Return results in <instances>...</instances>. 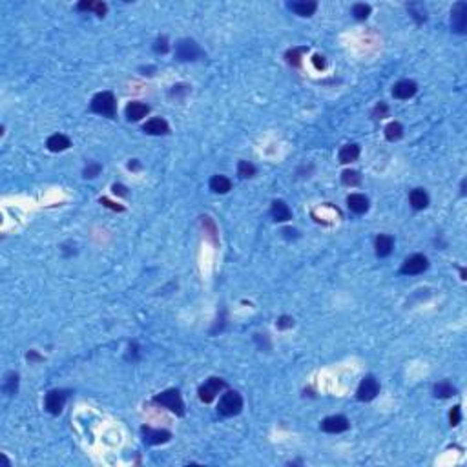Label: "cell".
Wrapping results in <instances>:
<instances>
[{
    "instance_id": "obj_1",
    "label": "cell",
    "mask_w": 467,
    "mask_h": 467,
    "mask_svg": "<svg viewBox=\"0 0 467 467\" xmlns=\"http://www.w3.org/2000/svg\"><path fill=\"white\" fill-rule=\"evenodd\" d=\"M152 402L155 403V405H161V407H164V409L172 411V413H176L177 416H183V414H185V403H183V398H181L177 389H168V391H164V393L157 394V396H153Z\"/></svg>"
},
{
    "instance_id": "obj_2",
    "label": "cell",
    "mask_w": 467,
    "mask_h": 467,
    "mask_svg": "<svg viewBox=\"0 0 467 467\" xmlns=\"http://www.w3.org/2000/svg\"><path fill=\"white\" fill-rule=\"evenodd\" d=\"M91 111L101 113L104 117H115L117 113V103L111 91H101L91 99Z\"/></svg>"
},
{
    "instance_id": "obj_3",
    "label": "cell",
    "mask_w": 467,
    "mask_h": 467,
    "mask_svg": "<svg viewBox=\"0 0 467 467\" xmlns=\"http://www.w3.org/2000/svg\"><path fill=\"white\" fill-rule=\"evenodd\" d=\"M241 409H243V398L236 391H226L221 396V400H219L218 413L223 414V416H236V414L241 413Z\"/></svg>"
},
{
    "instance_id": "obj_4",
    "label": "cell",
    "mask_w": 467,
    "mask_h": 467,
    "mask_svg": "<svg viewBox=\"0 0 467 467\" xmlns=\"http://www.w3.org/2000/svg\"><path fill=\"white\" fill-rule=\"evenodd\" d=\"M176 57L181 62H192L197 61L199 57H203V51L196 41H192V38H181L176 44Z\"/></svg>"
},
{
    "instance_id": "obj_5",
    "label": "cell",
    "mask_w": 467,
    "mask_h": 467,
    "mask_svg": "<svg viewBox=\"0 0 467 467\" xmlns=\"http://www.w3.org/2000/svg\"><path fill=\"white\" fill-rule=\"evenodd\" d=\"M226 383L221 380V378H208V380L199 387V400L205 403H210L213 398L218 396L219 391L225 389Z\"/></svg>"
},
{
    "instance_id": "obj_6",
    "label": "cell",
    "mask_w": 467,
    "mask_h": 467,
    "mask_svg": "<svg viewBox=\"0 0 467 467\" xmlns=\"http://www.w3.org/2000/svg\"><path fill=\"white\" fill-rule=\"evenodd\" d=\"M380 393V383L374 376H365L361 380L360 387L356 391V398L360 402H371L376 398V394Z\"/></svg>"
},
{
    "instance_id": "obj_7",
    "label": "cell",
    "mask_w": 467,
    "mask_h": 467,
    "mask_svg": "<svg viewBox=\"0 0 467 467\" xmlns=\"http://www.w3.org/2000/svg\"><path fill=\"white\" fill-rule=\"evenodd\" d=\"M451 28L453 31L463 33L467 31V4L465 2H456L451 9Z\"/></svg>"
},
{
    "instance_id": "obj_8",
    "label": "cell",
    "mask_w": 467,
    "mask_h": 467,
    "mask_svg": "<svg viewBox=\"0 0 467 467\" xmlns=\"http://www.w3.org/2000/svg\"><path fill=\"white\" fill-rule=\"evenodd\" d=\"M429 261H427L425 256L422 254H413L403 261L402 265V274L405 276H414V274H422L423 270H427Z\"/></svg>"
},
{
    "instance_id": "obj_9",
    "label": "cell",
    "mask_w": 467,
    "mask_h": 467,
    "mask_svg": "<svg viewBox=\"0 0 467 467\" xmlns=\"http://www.w3.org/2000/svg\"><path fill=\"white\" fill-rule=\"evenodd\" d=\"M66 398H68V391H61V389H55V391H49L46 394V411L49 414H61L62 407L66 403Z\"/></svg>"
},
{
    "instance_id": "obj_10",
    "label": "cell",
    "mask_w": 467,
    "mask_h": 467,
    "mask_svg": "<svg viewBox=\"0 0 467 467\" xmlns=\"http://www.w3.org/2000/svg\"><path fill=\"white\" fill-rule=\"evenodd\" d=\"M143 436H144V442L148 445H159V443H166L170 438H172V433L170 431H164V429H152V427H143Z\"/></svg>"
},
{
    "instance_id": "obj_11",
    "label": "cell",
    "mask_w": 467,
    "mask_h": 467,
    "mask_svg": "<svg viewBox=\"0 0 467 467\" xmlns=\"http://www.w3.org/2000/svg\"><path fill=\"white\" fill-rule=\"evenodd\" d=\"M348 420L345 418V416H341V414H336V416H328V418H325L323 422H321V431H325V433H343V431L348 429Z\"/></svg>"
},
{
    "instance_id": "obj_12",
    "label": "cell",
    "mask_w": 467,
    "mask_h": 467,
    "mask_svg": "<svg viewBox=\"0 0 467 467\" xmlns=\"http://www.w3.org/2000/svg\"><path fill=\"white\" fill-rule=\"evenodd\" d=\"M416 91H418V86H416V82L414 81H400V82H396L393 88V95L396 99H402V101L411 99Z\"/></svg>"
},
{
    "instance_id": "obj_13",
    "label": "cell",
    "mask_w": 467,
    "mask_h": 467,
    "mask_svg": "<svg viewBox=\"0 0 467 467\" xmlns=\"http://www.w3.org/2000/svg\"><path fill=\"white\" fill-rule=\"evenodd\" d=\"M288 9L299 16H310L318 9V4L312 0H294V2H288Z\"/></svg>"
},
{
    "instance_id": "obj_14",
    "label": "cell",
    "mask_w": 467,
    "mask_h": 467,
    "mask_svg": "<svg viewBox=\"0 0 467 467\" xmlns=\"http://www.w3.org/2000/svg\"><path fill=\"white\" fill-rule=\"evenodd\" d=\"M143 131H146L150 135H166L170 131V126H168V123L164 119H161V117H153V119H150L146 124H144Z\"/></svg>"
},
{
    "instance_id": "obj_15",
    "label": "cell",
    "mask_w": 467,
    "mask_h": 467,
    "mask_svg": "<svg viewBox=\"0 0 467 467\" xmlns=\"http://www.w3.org/2000/svg\"><path fill=\"white\" fill-rule=\"evenodd\" d=\"M347 206L353 210L354 213H365L369 210V199L363 193H351L347 197Z\"/></svg>"
},
{
    "instance_id": "obj_16",
    "label": "cell",
    "mask_w": 467,
    "mask_h": 467,
    "mask_svg": "<svg viewBox=\"0 0 467 467\" xmlns=\"http://www.w3.org/2000/svg\"><path fill=\"white\" fill-rule=\"evenodd\" d=\"M393 246H394V239L387 233H380L374 241V248H376V256L380 258H387V256L393 252Z\"/></svg>"
},
{
    "instance_id": "obj_17",
    "label": "cell",
    "mask_w": 467,
    "mask_h": 467,
    "mask_svg": "<svg viewBox=\"0 0 467 467\" xmlns=\"http://www.w3.org/2000/svg\"><path fill=\"white\" fill-rule=\"evenodd\" d=\"M150 111V106L139 101H133L126 106V117L128 121H141L143 117H146V113Z\"/></svg>"
},
{
    "instance_id": "obj_18",
    "label": "cell",
    "mask_w": 467,
    "mask_h": 467,
    "mask_svg": "<svg viewBox=\"0 0 467 467\" xmlns=\"http://www.w3.org/2000/svg\"><path fill=\"white\" fill-rule=\"evenodd\" d=\"M270 213H272V218H274V221H278V223L292 219V212H290V208H288V205L285 201H274L272 203Z\"/></svg>"
},
{
    "instance_id": "obj_19",
    "label": "cell",
    "mask_w": 467,
    "mask_h": 467,
    "mask_svg": "<svg viewBox=\"0 0 467 467\" xmlns=\"http://www.w3.org/2000/svg\"><path fill=\"white\" fill-rule=\"evenodd\" d=\"M46 146H48L49 152H64V150H68L71 146V141L66 135H62V133H55V135H51L48 139Z\"/></svg>"
},
{
    "instance_id": "obj_20",
    "label": "cell",
    "mask_w": 467,
    "mask_h": 467,
    "mask_svg": "<svg viewBox=\"0 0 467 467\" xmlns=\"http://www.w3.org/2000/svg\"><path fill=\"white\" fill-rule=\"evenodd\" d=\"M409 201L414 210H423L429 205V196H427V192L423 188H414L409 193Z\"/></svg>"
},
{
    "instance_id": "obj_21",
    "label": "cell",
    "mask_w": 467,
    "mask_h": 467,
    "mask_svg": "<svg viewBox=\"0 0 467 467\" xmlns=\"http://www.w3.org/2000/svg\"><path fill=\"white\" fill-rule=\"evenodd\" d=\"M79 11H93L97 16H104L108 11V6L104 2H90V0H84V2H79L77 4Z\"/></svg>"
},
{
    "instance_id": "obj_22",
    "label": "cell",
    "mask_w": 467,
    "mask_h": 467,
    "mask_svg": "<svg viewBox=\"0 0 467 467\" xmlns=\"http://www.w3.org/2000/svg\"><path fill=\"white\" fill-rule=\"evenodd\" d=\"M230 188H232V183H230L228 177L225 176H213L212 179H210V190L216 193H226L230 192Z\"/></svg>"
},
{
    "instance_id": "obj_23",
    "label": "cell",
    "mask_w": 467,
    "mask_h": 467,
    "mask_svg": "<svg viewBox=\"0 0 467 467\" xmlns=\"http://www.w3.org/2000/svg\"><path fill=\"white\" fill-rule=\"evenodd\" d=\"M360 157V146L358 144H345L343 148L340 150V163L347 164V163H353Z\"/></svg>"
},
{
    "instance_id": "obj_24",
    "label": "cell",
    "mask_w": 467,
    "mask_h": 467,
    "mask_svg": "<svg viewBox=\"0 0 467 467\" xmlns=\"http://www.w3.org/2000/svg\"><path fill=\"white\" fill-rule=\"evenodd\" d=\"M433 393H435L436 398H451L456 394V389L449 383V381H440V383H436L435 389H433Z\"/></svg>"
},
{
    "instance_id": "obj_25",
    "label": "cell",
    "mask_w": 467,
    "mask_h": 467,
    "mask_svg": "<svg viewBox=\"0 0 467 467\" xmlns=\"http://www.w3.org/2000/svg\"><path fill=\"white\" fill-rule=\"evenodd\" d=\"M403 135V126L400 123H389L385 126V137H387V141H398L400 137Z\"/></svg>"
},
{
    "instance_id": "obj_26",
    "label": "cell",
    "mask_w": 467,
    "mask_h": 467,
    "mask_svg": "<svg viewBox=\"0 0 467 467\" xmlns=\"http://www.w3.org/2000/svg\"><path fill=\"white\" fill-rule=\"evenodd\" d=\"M201 223H203V226H205L206 232H208L210 241H212L213 245L218 246V245H219V241H218V228H216V223H213L212 219L208 218V216H203V218H201Z\"/></svg>"
},
{
    "instance_id": "obj_27",
    "label": "cell",
    "mask_w": 467,
    "mask_h": 467,
    "mask_svg": "<svg viewBox=\"0 0 467 467\" xmlns=\"http://www.w3.org/2000/svg\"><path fill=\"white\" fill-rule=\"evenodd\" d=\"M341 183L345 186H358L361 183V176L356 172V170H345L341 173Z\"/></svg>"
},
{
    "instance_id": "obj_28",
    "label": "cell",
    "mask_w": 467,
    "mask_h": 467,
    "mask_svg": "<svg viewBox=\"0 0 467 467\" xmlns=\"http://www.w3.org/2000/svg\"><path fill=\"white\" fill-rule=\"evenodd\" d=\"M256 166L254 164H250L248 161H239V166H238V173L241 179H250V177L256 176Z\"/></svg>"
},
{
    "instance_id": "obj_29",
    "label": "cell",
    "mask_w": 467,
    "mask_h": 467,
    "mask_svg": "<svg viewBox=\"0 0 467 467\" xmlns=\"http://www.w3.org/2000/svg\"><path fill=\"white\" fill-rule=\"evenodd\" d=\"M307 51V48H292V49H288L287 51V61H288V64H292V66H299L301 64V55Z\"/></svg>"
},
{
    "instance_id": "obj_30",
    "label": "cell",
    "mask_w": 467,
    "mask_h": 467,
    "mask_svg": "<svg viewBox=\"0 0 467 467\" xmlns=\"http://www.w3.org/2000/svg\"><path fill=\"white\" fill-rule=\"evenodd\" d=\"M16 387H18V376H16L15 373H9L4 381V391L9 394V396H13V394L16 393Z\"/></svg>"
},
{
    "instance_id": "obj_31",
    "label": "cell",
    "mask_w": 467,
    "mask_h": 467,
    "mask_svg": "<svg viewBox=\"0 0 467 467\" xmlns=\"http://www.w3.org/2000/svg\"><path fill=\"white\" fill-rule=\"evenodd\" d=\"M353 15L356 16L358 21H365V18L371 15V6L369 4H354Z\"/></svg>"
},
{
    "instance_id": "obj_32",
    "label": "cell",
    "mask_w": 467,
    "mask_h": 467,
    "mask_svg": "<svg viewBox=\"0 0 467 467\" xmlns=\"http://www.w3.org/2000/svg\"><path fill=\"white\" fill-rule=\"evenodd\" d=\"M101 170H103L101 164L95 163V161H90V163L86 164V168H84V177H86V179H93V177H97L99 173H101Z\"/></svg>"
},
{
    "instance_id": "obj_33",
    "label": "cell",
    "mask_w": 467,
    "mask_h": 467,
    "mask_svg": "<svg viewBox=\"0 0 467 467\" xmlns=\"http://www.w3.org/2000/svg\"><path fill=\"white\" fill-rule=\"evenodd\" d=\"M409 11L413 13V16L416 18V22H420V24H422V22H425L427 16H425V9H423L422 4H411L409 6Z\"/></svg>"
},
{
    "instance_id": "obj_34",
    "label": "cell",
    "mask_w": 467,
    "mask_h": 467,
    "mask_svg": "<svg viewBox=\"0 0 467 467\" xmlns=\"http://www.w3.org/2000/svg\"><path fill=\"white\" fill-rule=\"evenodd\" d=\"M153 49H155V53H166V51L170 49L168 38H166V37L157 38V41H155V46H153Z\"/></svg>"
},
{
    "instance_id": "obj_35",
    "label": "cell",
    "mask_w": 467,
    "mask_h": 467,
    "mask_svg": "<svg viewBox=\"0 0 467 467\" xmlns=\"http://www.w3.org/2000/svg\"><path fill=\"white\" fill-rule=\"evenodd\" d=\"M292 325H294V320L290 316H281L278 320V328H290Z\"/></svg>"
},
{
    "instance_id": "obj_36",
    "label": "cell",
    "mask_w": 467,
    "mask_h": 467,
    "mask_svg": "<svg viewBox=\"0 0 467 467\" xmlns=\"http://www.w3.org/2000/svg\"><path fill=\"white\" fill-rule=\"evenodd\" d=\"M449 420H451V425H458L460 420H462V416H460V407H453L451 414H449Z\"/></svg>"
},
{
    "instance_id": "obj_37",
    "label": "cell",
    "mask_w": 467,
    "mask_h": 467,
    "mask_svg": "<svg viewBox=\"0 0 467 467\" xmlns=\"http://www.w3.org/2000/svg\"><path fill=\"white\" fill-rule=\"evenodd\" d=\"M101 205H104V206H108V208H111V210H115V212H123V206H119V205H115V203H111L110 199H106V197H103L101 199Z\"/></svg>"
},
{
    "instance_id": "obj_38",
    "label": "cell",
    "mask_w": 467,
    "mask_h": 467,
    "mask_svg": "<svg viewBox=\"0 0 467 467\" xmlns=\"http://www.w3.org/2000/svg\"><path fill=\"white\" fill-rule=\"evenodd\" d=\"M374 115H380V119H381V117H385V115H387V106H385V104H383V103L378 104V106L374 108Z\"/></svg>"
},
{
    "instance_id": "obj_39",
    "label": "cell",
    "mask_w": 467,
    "mask_h": 467,
    "mask_svg": "<svg viewBox=\"0 0 467 467\" xmlns=\"http://www.w3.org/2000/svg\"><path fill=\"white\" fill-rule=\"evenodd\" d=\"M113 193H117V196H128V188L123 185H113Z\"/></svg>"
},
{
    "instance_id": "obj_40",
    "label": "cell",
    "mask_w": 467,
    "mask_h": 467,
    "mask_svg": "<svg viewBox=\"0 0 467 467\" xmlns=\"http://www.w3.org/2000/svg\"><path fill=\"white\" fill-rule=\"evenodd\" d=\"M314 64L318 70H323L325 68V59L321 57V55H314Z\"/></svg>"
},
{
    "instance_id": "obj_41",
    "label": "cell",
    "mask_w": 467,
    "mask_h": 467,
    "mask_svg": "<svg viewBox=\"0 0 467 467\" xmlns=\"http://www.w3.org/2000/svg\"><path fill=\"white\" fill-rule=\"evenodd\" d=\"M28 360H37V361H41L42 358L38 356V354H35V353H33V351H29V353H28Z\"/></svg>"
},
{
    "instance_id": "obj_42",
    "label": "cell",
    "mask_w": 467,
    "mask_h": 467,
    "mask_svg": "<svg viewBox=\"0 0 467 467\" xmlns=\"http://www.w3.org/2000/svg\"><path fill=\"white\" fill-rule=\"evenodd\" d=\"M128 168H130V170H139V168H141V166H139V163H137V161H135V159H133V161H131V163H130V164H128Z\"/></svg>"
},
{
    "instance_id": "obj_43",
    "label": "cell",
    "mask_w": 467,
    "mask_h": 467,
    "mask_svg": "<svg viewBox=\"0 0 467 467\" xmlns=\"http://www.w3.org/2000/svg\"><path fill=\"white\" fill-rule=\"evenodd\" d=\"M460 276H462V279H467V278H465V276H467V274H465V268H460Z\"/></svg>"
},
{
    "instance_id": "obj_44",
    "label": "cell",
    "mask_w": 467,
    "mask_h": 467,
    "mask_svg": "<svg viewBox=\"0 0 467 467\" xmlns=\"http://www.w3.org/2000/svg\"><path fill=\"white\" fill-rule=\"evenodd\" d=\"M465 193V181H462V196Z\"/></svg>"
}]
</instances>
